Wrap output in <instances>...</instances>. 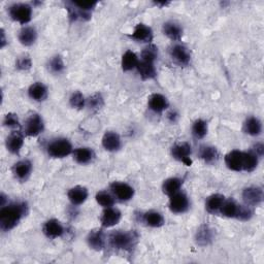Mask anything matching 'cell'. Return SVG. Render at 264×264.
<instances>
[{
	"instance_id": "obj_44",
	"label": "cell",
	"mask_w": 264,
	"mask_h": 264,
	"mask_svg": "<svg viewBox=\"0 0 264 264\" xmlns=\"http://www.w3.org/2000/svg\"><path fill=\"white\" fill-rule=\"evenodd\" d=\"M251 150H252L259 158L264 155V145H263L262 143H257V144H255Z\"/></svg>"
},
{
	"instance_id": "obj_21",
	"label": "cell",
	"mask_w": 264,
	"mask_h": 264,
	"mask_svg": "<svg viewBox=\"0 0 264 264\" xmlns=\"http://www.w3.org/2000/svg\"><path fill=\"white\" fill-rule=\"evenodd\" d=\"M48 87L41 82L33 83L28 89L29 97L37 102L45 101L48 98Z\"/></svg>"
},
{
	"instance_id": "obj_20",
	"label": "cell",
	"mask_w": 264,
	"mask_h": 264,
	"mask_svg": "<svg viewBox=\"0 0 264 264\" xmlns=\"http://www.w3.org/2000/svg\"><path fill=\"white\" fill-rule=\"evenodd\" d=\"M88 196H89V191L84 186H74L67 192L68 200L74 206L85 203L88 199Z\"/></svg>"
},
{
	"instance_id": "obj_17",
	"label": "cell",
	"mask_w": 264,
	"mask_h": 264,
	"mask_svg": "<svg viewBox=\"0 0 264 264\" xmlns=\"http://www.w3.org/2000/svg\"><path fill=\"white\" fill-rule=\"evenodd\" d=\"M225 164L232 171L244 170V151L232 150L225 155Z\"/></svg>"
},
{
	"instance_id": "obj_25",
	"label": "cell",
	"mask_w": 264,
	"mask_h": 264,
	"mask_svg": "<svg viewBox=\"0 0 264 264\" xmlns=\"http://www.w3.org/2000/svg\"><path fill=\"white\" fill-rule=\"evenodd\" d=\"M144 223L152 228H160L164 225L165 220L161 213L157 210H148L143 214Z\"/></svg>"
},
{
	"instance_id": "obj_42",
	"label": "cell",
	"mask_w": 264,
	"mask_h": 264,
	"mask_svg": "<svg viewBox=\"0 0 264 264\" xmlns=\"http://www.w3.org/2000/svg\"><path fill=\"white\" fill-rule=\"evenodd\" d=\"M4 126L7 128H11V129H17L21 127L18 115L14 114V113H9L5 116L4 119Z\"/></svg>"
},
{
	"instance_id": "obj_3",
	"label": "cell",
	"mask_w": 264,
	"mask_h": 264,
	"mask_svg": "<svg viewBox=\"0 0 264 264\" xmlns=\"http://www.w3.org/2000/svg\"><path fill=\"white\" fill-rule=\"evenodd\" d=\"M73 147L69 140L64 138L55 139L49 143L47 147V153L50 157L55 159L65 158L73 153Z\"/></svg>"
},
{
	"instance_id": "obj_28",
	"label": "cell",
	"mask_w": 264,
	"mask_h": 264,
	"mask_svg": "<svg viewBox=\"0 0 264 264\" xmlns=\"http://www.w3.org/2000/svg\"><path fill=\"white\" fill-rule=\"evenodd\" d=\"M244 132L250 137H259L262 134V122L257 117L251 116L244 123Z\"/></svg>"
},
{
	"instance_id": "obj_14",
	"label": "cell",
	"mask_w": 264,
	"mask_h": 264,
	"mask_svg": "<svg viewBox=\"0 0 264 264\" xmlns=\"http://www.w3.org/2000/svg\"><path fill=\"white\" fill-rule=\"evenodd\" d=\"M33 165L30 160L22 159L16 162L13 166V173L15 178L20 182H26L32 173Z\"/></svg>"
},
{
	"instance_id": "obj_11",
	"label": "cell",
	"mask_w": 264,
	"mask_h": 264,
	"mask_svg": "<svg viewBox=\"0 0 264 264\" xmlns=\"http://www.w3.org/2000/svg\"><path fill=\"white\" fill-rule=\"evenodd\" d=\"M132 40H135L137 42H142V43H150L153 41L154 38V33L153 30L150 26L140 23L136 26L134 32L128 35Z\"/></svg>"
},
{
	"instance_id": "obj_16",
	"label": "cell",
	"mask_w": 264,
	"mask_h": 264,
	"mask_svg": "<svg viewBox=\"0 0 264 264\" xmlns=\"http://www.w3.org/2000/svg\"><path fill=\"white\" fill-rule=\"evenodd\" d=\"M24 134L20 131H13L6 140V147L11 154L19 155L24 146Z\"/></svg>"
},
{
	"instance_id": "obj_41",
	"label": "cell",
	"mask_w": 264,
	"mask_h": 264,
	"mask_svg": "<svg viewBox=\"0 0 264 264\" xmlns=\"http://www.w3.org/2000/svg\"><path fill=\"white\" fill-rule=\"evenodd\" d=\"M254 216V210L252 208V206L244 203V204H241L240 203V207H239V212H237V216H236V219L240 220V221H243V222H246V221H249V220H251Z\"/></svg>"
},
{
	"instance_id": "obj_26",
	"label": "cell",
	"mask_w": 264,
	"mask_h": 264,
	"mask_svg": "<svg viewBox=\"0 0 264 264\" xmlns=\"http://www.w3.org/2000/svg\"><path fill=\"white\" fill-rule=\"evenodd\" d=\"M225 199H226L225 196L220 193L209 195L205 200V209L213 215L220 214V210H221V207Z\"/></svg>"
},
{
	"instance_id": "obj_9",
	"label": "cell",
	"mask_w": 264,
	"mask_h": 264,
	"mask_svg": "<svg viewBox=\"0 0 264 264\" xmlns=\"http://www.w3.org/2000/svg\"><path fill=\"white\" fill-rule=\"evenodd\" d=\"M169 55L175 63L181 66H187L191 62V53L189 49L181 43L173 45L169 50Z\"/></svg>"
},
{
	"instance_id": "obj_24",
	"label": "cell",
	"mask_w": 264,
	"mask_h": 264,
	"mask_svg": "<svg viewBox=\"0 0 264 264\" xmlns=\"http://www.w3.org/2000/svg\"><path fill=\"white\" fill-rule=\"evenodd\" d=\"M215 232L208 225H201L195 234V242L200 247H206L213 243Z\"/></svg>"
},
{
	"instance_id": "obj_27",
	"label": "cell",
	"mask_w": 264,
	"mask_h": 264,
	"mask_svg": "<svg viewBox=\"0 0 264 264\" xmlns=\"http://www.w3.org/2000/svg\"><path fill=\"white\" fill-rule=\"evenodd\" d=\"M19 41L25 47L34 45L37 39V31L33 26H24L18 34Z\"/></svg>"
},
{
	"instance_id": "obj_6",
	"label": "cell",
	"mask_w": 264,
	"mask_h": 264,
	"mask_svg": "<svg viewBox=\"0 0 264 264\" xmlns=\"http://www.w3.org/2000/svg\"><path fill=\"white\" fill-rule=\"evenodd\" d=\"M169 209L173 214L182 215L189 210L190 208V199L186 193L179 191L175 194L169 196Z\"/></svg>"
},
{
	"instance_id": "obj_32",
	"label": "cell",
	"mask_w": 264,
	"mask_h": 264,
	"mask_svg": "<svg viewBox=\"0 0 264 264\" xmlns=\"http://www.w3.org/2000/svg\"><path fill=\"white\" fill-rule=\"evenodd\" d=\"M199 157L200 159L206 164H214L216 163L219 158L220 154L217 148L212 146H202L199 150Z\"/></svg>"
},
{
	"instance_id": "obj_29",
	"label": "cell",
	"mask_w": 264,
	"mask_h": 264,
	"mask_svg": "<svg viewBox=\"0 0 264 264\" xmlns=\"http://www.w3.org/2000/svg\"><path fill=\"white\" fill-rule=\"evenodd\" d=\"M140 76L144 80V81H148V80H154L157 76V70L155 67V63L154 62H149V61H145V60H140L139 65L137 67Z\"/></svg>"
},
{
	"instance_id": "obj_39",
	"label": "cell",
	"mask_w": 264,
	"mask_h": 264,
	"mask_svg": "<svg viewBox=\"0 0 264 264\" xmlns=\"http://www.w3.org/2000/svg\"><path fill=\"white\" fill-rule=\"evenodd\" d=\"M158 58V48L155 45H148L146 48L143 49L142 54H141V60L149 61V62H154Z\"/></svg>"
},
{
	"instance_id": "obj_2",
	"label": "cell",
	"mask_w": 264,
	"mask_h": 264,
	"mask_svg": "<svg viewBox=\"0 0 264 264\" xmlns=\"http://www.w3.org/2000/svg\"><path fill=\"white\" fill-rule=\"evenodd\" d=\"M138 237L134 232L117 230L110 234V246L118 251H129L134 248Z\"/></svg>"
},
{
	"instance_id": "obj_5",
	"label": "cell",
	"mask_w": 264,
	"mask_h": 264,
	"mask_svg": "<svg viewBox=\"0 0 264 264\" xmlns=\"http://www.w3.org/2000/svg\"><path fill=\"white\" fill-rule=\"evenodd\" d=\"M45 130V122L40 115L31 114L25 121L24 136L29 138H36Z\"/></svg>"
},
{
	"instance_id": "obj_19",
	"label": "cell",
	"mask_w": 264,
	"mask_h": 264,
	"mask_svg": "<svg viewBox=\"0 0 264 264\" xmlns=\"http://www.w3.org/2000/svg\"><path fill=\"white\" fill-rule=\"evenodd\" d=\"M101 143L108 152H118L122 148V140L115 131H107L102 137Z\"/></svg>"
},
{
	"instance_id": "obj_7",
	"label": "cell",
	"mask_w": 264,
	"mask_h": 264,
	"mask_svg": "<svg viewBox=\"0 0 264 264\" xmlns=\"http://www.w3.org/2000/svg\"><path fill=\"white\" fill-rule=\"evenodd\" d=\"M191 154H192V147L188 142L177 143L171 148L172 158L184 163L187 166H190L192 164Z\"/></svg>"
},
{
	"instance_id": "obj_36",
	"label": "cell",
	"mask_w": 264,
	"mask_h": 264,
	"mask_svg": "<svg viewBox=\"0 0 264 264\" xmlns=\"http://www.w3.org/2000/svg\"><path fill=\"white\" fill-rule=\"evenodd\" d=\"M95 199L97 201V203L99 205H101L102 207H111V206H114L115 204V201H116V198L115 196L113 195L112 192H108V191H99L96 193V196H95Z\"/></svg>"
},
{
	"instance_id": "obj_1",
	"label": "cell",
	"mask_w": 264,
	"mask_h": 264,
	"mask_svg": "<svg viewBox=\"0 0 264 264\" xmlns=\"http://www.w3.org/2000/svg\"><path fill=\"white\" fill-rule=\"evenodd\" d=\"M28 214V204L25 201L10 202L0 209V229L4 232L13 230Z\"/></svg>"
},
{
	"instance_id": "obj_35",
	"label": "cell",
	"mask_w": 264,
	"mask_h": 264,
	"mask_svg": "<svg viewBox=\"0 0 264 264\" xmlns=\"http://www.w3.org/2000/svg\"><path fill=\"white\" fill-rule=\"evenodd\" d=\"M259 164V157L252 151H244V170L247 172L254 171Z\"/></svg>"
},
{
	"instance_id": "obj_13",
	"label": "cell",
	"mask_w": 264,
	"mask_h": 264,
	"mask_svg": "<svg viewBox=\"0 0 264 264\" xmlns=\"http://www.w3.org/2000/svg\"><path fill=\"white\" fill-rule=\"evenodd\" d=\"M122 218V213L117 207H105L100 216V223L104 228L116 226Z\"/></svg>"
},
{
	"instance_id": "obj_43",
	"label": "cell",
	"mask_w": 264,
	"mask_h": 264,
	"mask_svg": "<svg viewBox=\"0 0 264 264\" xmlns=\"http://www.w3.org/2000/svg\"><path fill=\"white\" fill-rule=\"evenodd\" d=\"M32 67V60L28 55L21 56L16 61V68L21 71H27Z\"/></svg>"
},
{
	"instance_id": "obj_38",
	"label": "cell",
	"mask_w": 264,
	"mask_h": 264,
	"mask_svg": "<svg viewBox=\"0 0 264 264\" xmlns=\"http://www.w3.org/2000/svg\"><path fill=\"white\" fill-rule=\"evenodd\" d=\"M69 104L72 109L81 111L87 107V99L80 91L73 92L69 97Z\"/></svg>"
},
{
	"instance_id": "obj_33",
	"label": "cell",
	"mask_w": 264,
	"mask_h": 264,
	"mask_svg": "<svg viewBox=\"0 0 264 264\" xmlns=\"http://www.w3.org/2000/svg\"><path fill=\"white\" fill-rule=\"evenodd\" d=\"M239 207H240V203L236 200H234L232 198L225 199V201L221 207V210H220V214L226 218L236 219Z\"/></svg>"
},
{
	"instance_id": "obj_37",
	"label": "cell",
	"mask_w": 264,
	"mask_h": 264,
	"mask_svg": "<svg viewBox=\"0 0 264 264\" xmlns=\"http://www.w3.org/2000/svg\"><path fill=\"white\" fill-rule=\"evenodd\" d=\"M48 68L54 74L62 73L65 69V63L63 61V58L60 55L53 56L48 62Z\"/></svg>"
},
{
	"instance_id": "obj_34",
	"label": "cell",
	"mask_w": 264,
	"mask_h": 264,
	"mask_svg": "<svg viewBox=\"0 0 264 264\" xmlns=\"http://www.w3.org/2000/svg\"><path fill=\"white\" fill-rule=\"evenodd\" d=\"M208 131L207 122L202 119H197L192 125V136L196 140H202L205 138Z\"/></svg>"
},
{
	"instance_id": "obj_22",
	"label": "cell",
	"mask_w": 264,
	"mask_h": 264,
	"mask_svg": "<svg viewBox=\"0 0 264 264\" xmlns=\"http://www.w3.org/2000/svg\"><path fill=\"white\" fill-rule=\"evenodd\" d=\"M148 107L152 112L156 114H162L169 108V102L164 95L160 93H154L148 99Z\"/></svg>"
},
{
	"instance_id": "obj_4",
	"label": "cell",
	"mask_w": 264,
	"mask_h": 264,
	"mask_svg": "<svg viewBox=\"0 0 264 264\" xmlns=\"http://www.w3.org/2000/svg\"><path fill=\"white\" fill-rule=\"evenodd\" d=\"M9 15L15 22L27 25L32 19V7L24 3L14 4L9 8Z\"/></svg>"
},
{
	"instance_id": "obj_40",
	"label": "cell",
	"mask_w": 264,
	"mask_h": 264,
	"mask_svg": "<svg viewBox=\"0 0 264 264\" xmlns=\"http://www.w3.org/2000/svg\"><path fill=\"white\" fill-rule=\"evenodd\" d=\"M104 105V99L100 93H94L87 99V107L92 111H98Z\"/></svg>"
},
{
	"instance_id": "obj_30",
	"label": "cell",
	"mask_w": 264,
	"mask_h": 264,
	"mask_svg": "<svg viewBox=\"0 0 264 264\" xmlns=\"http://www.w3.org/2000/svg\"><path fill=\"white\" fill-rule=\"evenodd\" d=\"M183 186V180L178 177H172L166 179L162 184V191L167 196H171L177 192L181 191Z\"/></svg>"
},
{
	"instance_id": "obj_31",
	"label": "cell",
	"mask_w": 264,
	"mask_h": 264,
	"mask_svg": "<svg viewBox=\"0 0 264 264\" xmlns=\"http://www.w3.org/2000/svg\"><path fill=\"white\" fill-rule=\"evenodd\" d=\"M140 59L139 56L130 50L126 51L121 59V66L123 71H130L132 69H136L139 65Z\"/></svg>"
},
{
	"instance_id": "obj_45",
	"label": "cell",
	"mask_w": 264,
	"mask_h": 264,
	"mask_svg": "<svg viewBox=\"0 0 264 264\" xmlns=\"http://www.w3.org/2000/svg\"><path fill=\"white\" fill-rule=\"evenodd\" d=\"M7 37H6V32L4 29H2V39H0V48L4 49L7 46Z\"/></svg>"
},
{
	"instance_id": "obj_15",
	"label": "cell",
	"mask_w": 264,
	"mask_h": 264,
	"mask_svg": "<svg viewBox=\"0 0 264 264\" xmlns=\"http://www.w3.org/2000/svg\"><path fill=\"white\" fill-rule=\"evenodd\" d=\"M107 243L105 234L102 229H93L87 235V244L94 251H101L104 249Z\"/></svg>"
},
{
	"instance_id": "obj_10",
	"label": "cell",
	"mask_w": 264,
	"mask_h": 264,
	"mask_svg": "<svg viewBox=\"0 0 264 264\" xmlns=\"http://www.w3.org/2000/svg\"><path fill=\"white\" fill-rule=\"evenodd\" d=\"M243 200L250 206H258L263 202L264 193L263 189L259 186H249L243 190Z\"/></svg>"
},
{
	"instance_id": "obj_12",
	"label": "cell",
	"mask_w": 264,
	"mask_h": 264,
	"mask_svg": "<svg viewBox=\"0 0 264 264\" xmlns=\"http://www.w3.org/2000/svg\"><path fill=\"white\" fill-rule=\"evenodd\" d=\"M42 232L48 239L55 240V239L61 237L64 234L65 229L59 220L50 219L45 222V224H43Z\"/></svg>"
},
{
	"instance_id": "obj_18",
	"label": "cell",
	"mask_w": 264,
	"mask_h": 264,
	"mask_svg": "<svg viewBox=\"0 0 264 264\" xmlns=\"http://www.w3.org/2000/svg\"><path fill=\"white\" fill-rule=\"evenodd\" d=\"M162 32L172 41H180L183 37V27L175 21H167L162 25Z\"/></svg>"
},
{
	"instance_id": "obj_23",
	"label": "cell",
	"mask_w": 264,
	"mask_h": 264,
	"mask_svg": "<svg viewBox=\"0 0 264 264\" xmlns=\"http://www.w3.org/2000/svg\"><path fill=\"white\" fill-rule=\"evenodd\" d=\"M72 156L76 163H78L81 165H87L94 160L95 153L91 148L81 147V148H76L73 150Z\"/></svg>"
},
{
	"instance_id": "obj_8",
	"label": "cell",
	"mask_w": 264,
	"mask_h": 264,
	"mask_svg": "<svg viewBox=\"0 0 264 264\" xmlns=\"http://www.w3.org/2000/svg\"><path fill=\"white\" fill-rule=\"evenodd\" d=\"M110 189L115 198L123 202L131 200L135 196V188L125 182H113Z\"/></svg>"
}]
</instances>
